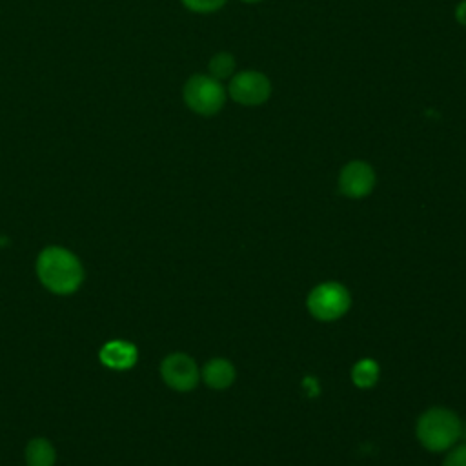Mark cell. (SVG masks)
<instances>
[{
    "instance_id": "obj_5",
    "label": "cell",
    "mask_w": 466,
    "mask_h": 466,
    "mask_svg": "<svg viewBox=\"0 0 466 466\" xmlns=\"http://www.w3.org/2000/svg\"><path fill=\"white\" fill-rule=\"evenodd\" d=\"M229 96L242 106L264 104L271 95V82L260 71H240L229 82Z\"/></svg>"
},
{
    "instance_id": "obj_9",
    "label": "cell",
    "mask_w": 466,
    "mask_h": 466,
    "mask_svg": "<svg viewBox=\"0 0 466 466\" xmlns=\"http://www.w3.org/2000/svg\"><path fill=\"white\" fill-rule=\"evenodd\" d=\"M202 377L209 388L224 390L235 380V368L226 359H213L204 366Z\"/></svg>"
},
{
    "instance_id": "obj_10",
    "label": "cell",
    "mask_w": 466,
    "mask_h": 466,
    "mask_svg": "<svg viewBox=\"0 0 466 466\" xmlns=\"http://www.w3.org/2000/svg\"><path fill=\"white\" fill-rule=\"evenodd\" d=\"M27 466H53L55 448L46 439H33L25 448Z\"/></svg>"
},
{
    "instance_id": "obj_16",
    "label": "cell",
    "mask_w": 466,
    "mask_h": 466,
    "mask_svg": "<svg viewBox=\"0 0 466 466\" xmlns=\"http://www.w3.org/2000/svg\"><path fill=\"white\" fill-rule=\"evenodd\" d=\"M242 2H248V4H255V2H260V0H242Z\"/></svg>"
},
{
    "instance_id": "obj_7",
    "label": "cell",
    "mask_w": 466,
    "mask_h": 466,
    "mask_svg": "<svg viewBox=\"0 0 466 466\" xmlns=\"http://www.w3.org/2000/svg\"><path fill=\"white\" fill-rule=\"evenodd\" d=\"M375 186V171L362 160L348 162L339 175V187L346 197L360 198Z\"/></svg>"
},
{
    "instance_id": "obj_2",
    "label": "cell",
    "mask_w": 466,
    "mask_h": 466,
    "mask_svg": "<svg viewBox=\"0 0 466 466\" xmlns=\"http://www.w3.org/2000/svg\"><path fill=\"white\" fill-rule=\"evenodd\" d=\"M462 431L459 417L444 408H431L420 415L417 422V437L420 444L431 451L451 448Z\"/></svg>"
},
{
    "instance_id": "obj_15",
    "label": "cell",
    "mask_w": 466,
    "mask_h": 466,
    "mask_svg": "<svg viewBox=\"0 0 466 466\" xmlns=\"http://www.w3.org/2000/svg\"><path fill=\"white\" fill-rule=\"evenodd\" d=\"M455 16H457V20H459L462 25H466V0H464L462 4H459V5H457V9H455Z\"/></svg>"
},
{
    "instance_id": "obj_8",
    "label": "cell",
    "mask_w": 466,
    "mask_h": 466,
    "mask_svg": "<svg viewBox=\"0 0 466 466\" xmlns=\"http://www.w3.org/2000/svg\"><path fill=\"white\" fill-rule=\"evenodd\" d=\"M100 360L113 370H127L137 362V348L127 340H109L100 350Z\"/></svg>"
},
{
    "instance_id": "obj_1",
    "label": "cell",
    "mask_w": 466,
    "mask_h": 466,
    "mask_svg": "<svg viewBox=\"0 0 466 466\" xmlns=\"http://www.w3.org/2000/svg\"><path fill=\"white\" fill-rule=\"evenodd\" d=\"M36 273L40 282L47 289L60 295L73 293L84 279V271L78 258L71 251L56 246L46 248L38 255Z\"/></svg>"
},
{
    "instance_id": "obj_4",
    "label": "cell",
    "mask_w": 466,
    "mask_h": 466,
    "mask_svg": "<svg viewBox=\"0 0 466 466\" xmlns=\"http://www.w3.org/2000/svg\"><path fill=\"white\" fill-rule=\"evenodd\" d=\"M350 308V293L339 282L319 284L308 297V309L319 320H335Z\"/></svg>"
},
{
    "instance_id": "obj_14",
    "label": "cell",
    "mask_w": 466,
    "mask_h": 466,
    "mask_svg": "<svg viewBox=\"0 0 466 466\" xmlns=\"http://www.w3.org/2000/svg\"><path fill=\"white\" fill-rule=\"evenodd\" d=\"M442 466H466V444L455 446L444 459Z\"/></svg>"
},
{
    "instance_id": "obj_11",
    "label": "cell",
    "mask_w": 466,
    "mask_h": 466,
    "mask_svg": "<svg viewBox=\"0 0 466 466\" xmlns=\"http://www.w3.org/2000/svg\"><path fill=\"white\" fill-rule=\"evenodd\" d=\"M377 377H379V368L370 359H364L353 366L351 379L359 388H371L377 382Z\"/></svg>"
},
{
    "instance_id": "obj_12",
    "label": "cell",
    "mask_w": 466,
    "mask_h": 466,
    "mask_svg": "<svg viewBox=\"0 0 466 466\" xmlns=\"http://www.w3.org/2000/svg\"><path fill=\"white\" fill-rule=\"evenodd\" d=\"M209 75L217 80H222V78H228L233 75L235 71V58L231 53H217L211 60H209Z\"/></svg>"
},
{
    "instance_id": "obj_17",
    "label": "cell",
    "mask_w": 466,
    "mask_h": 466,
    "mask_svg": "<svg viewBox=\"0 0 466 466\" xmlns=\"http://www.w3.org/2000/svg\"><path fill=\"white\" fill-rule=\"evenodd\" d=\"M464 433H466V428H464Z\"/></svg>"
},
{
    "instance_id": "obj_13",
    "label": "cell",
    "mask_w": 466,
    "mask_h": 466,
    "mask_svg": "<svg viewBox=\"0 0 466 466\" xmlns=\"http://www.w3.org/2000/svg\"><path fill=\"white\" fill-rule=\"evenodd\" d=\"M182 4L195 13H211L226 4V0H182Z\"/></svg>"
},
{
    "instance_id": "obj_6",
    "label": "cell",
    "mask_w": 466,
    "mask_h": 466,
    "mask_svg": "<svg viewBox=\"0 0 466 466\" xmlns=\"http://www.w3.org/2000/svg\"><path fill=\"white\" fill-rule=\"evenodd\" d=\"M162 379L177 391L193 390L198 382V368L195 360L184 353H171L162 360Z\"/></svg>"
},
{
    "instance_id": "obj_3",
    "label": "cell",
    "mask_w": 466,
    "mask_h": 466,
    "mask_svg": "<svg viewBox=\"0 0 466 466\" xmlns=\"http://www.w3.org/2000/svg\"><path fill=\"white\" fill-rule=\"evenodd\" d=\"M182 95L186 106L202 116L218 113L226 102V91L222 84L211 75H193L186 82Z\"/></svg>"
}]
</instances>
